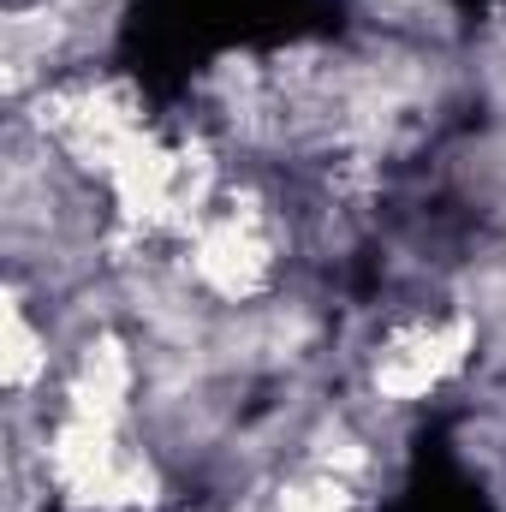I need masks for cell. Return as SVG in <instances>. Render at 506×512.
Instances as JSON below:
<instances>
[{
    "mask_svg": "<svg viewBox=\"0 0 506 512\" xmlns=\"http://www.w3.org/2000/svg\"><path fill=\"white\" fill-rule=\"evenodd\" d=\"M191 268H197V280L209 286V292H221V298H251L262 292V280H268V268H274V245H268V233H262V221H256V209H227V215H215V221H203V233H197V245H191Z\"/></svg>",
    "mask_w": 506,
    "mask_h": 512,
    "instance_id": "cell-1",
    "label": "cell"
},
{
    "mask_svg": "<svg viewBox=\"0 0 506 512\" xmlns=\"http://www.w3.org/2000/svg\"><path fill=\"white\" fill-rule=\"evenodd\" d=\"M465 346H471V322L399 334V340L376 358V393L381 399H423L441 376H453V370L465 364Z\"/></svg>",
    "mask_w": 506,
    "mask_h": 512,
    "instance_id": "cell-2",
    "label": "cell"
},
{
    "mask_svg": "<svg viewBox=\"0 0 506 512\" xmlns=\"http://www.w3.org/2000/svg\"><path fill=\"white\" fill-rule=\"evenodd\" d=\"M42 370H48V340L30 328L24 304L12 298V304H6V387H12V393H24Z\"/></svg>",
    "mask_w": 506,
    "mask_h": 512,
    "instance_id": "cell-3",
    "label": "cell"
}]
</instances>
